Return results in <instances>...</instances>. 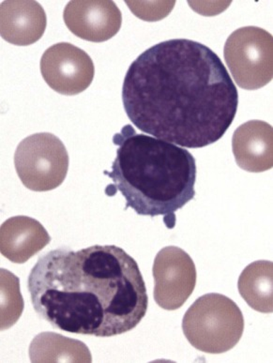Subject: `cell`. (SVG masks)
Masks as SVG:
<instances>
[{
	"label": "cell",
	"instance_id": "cell-1",
	"mask_svg": "<svg viewBox=\"0 0 273 363\" xmlns=\"http://www.w3.org/2000/svg\"><path fill=\"white\" fill-rule=\"evenodd\" d=\"M122 103L138 130L189 149L216 143L228 132L239 93L220 57L194 40H165L128 69Z\"/></svg>",
	"mask_w": 273,
	"mask_h": 363
},
{
	"label": "cell",
	"instance_id": "cell-2",
	"mask_svg": "<svg viewBox=\"0 0 273 363\" xmlns=\"http://www.w3.org/2000/svg\"><path fill=\"white\" fill-rule=\"evenodd\" d=\"M28 289L40 318L55 329L83 335L130 332L149 306L138 262L115 245L46 252L31 269Z\"/></svg>",
	"mask_w": 273,
	"mask_h": 363
},
{
	"label": "cell",
	"instance_id": "cell-3",
	"mask_svg": "<svg viewBox=\"0 0 273 363\" xmlns=\"http://www.w3.org/2000/svg\"><path fill=\"white\" fill-rule=\"evenodd\" d=\"M118 146L106 188L107 196L120 191L126 207L142 216H164L165 225H176V211L194 199L196 160L187 150L161 139L138 133L126 125L116 133Z\"/></svg>",
	"mask_w": 273,
	"mask_h": 363
},
{
	"label": "cell",
	"instance_id": "cell-4",
	"mask_svg": "<svg viewBox=\"0 0 273 363\" xmlns=\"http://www.w3.org/2000/svg\"><path fill=\"white\" fill-rule=\"evenodd\" d=\"M183 333L194 348L222 354L235 347L243 337L244 318L239 306L225 296H202L185 313Z\"/></svg>",
	"mask_w": 273,
	"mask_h": 363
},
{
	"label": "cell",
	"instance_id": "cell-5",
	"mask_svg": "<svg viewBox=\"0 0 273 363\" xmlns=\"http://www.w3.org/2000/svg\"><path fill=\"white\" fill-rule=\"evenodd\" d=\"M69 155L62 141L50 133L25 138L14 154V165L23 184L33 191L55 190L65 181Z\"/></svg>",
	"mask_w": 273,
	"mask_h": 363
},
{
	"label": "cell",
	"instance_id": "cell-6",
	"mask_svg": "<svg viewBox=\"0 0 273 363\" xmlns=\"http://www.w3.org/2000/svg\"><path fill=\"white\" fill-rule=\"evenodd\" d=\"M223 56L237 85L255 91L268 85L273 74V38L257 27L235 30L226 40Z\"/></svg>",
	"mask_w": 273,
	"mask_h": 363
},
{
	"label": "cell",
	"instance_id": "cell-7",
	"mask_svg": "<svg viewBox=\"0 0 273 363\" xmlns=\"http://www.w3.org/2000/svg\"><path fill=\"white\" fill-rule=\"evenodd\" d=\"M152 274L154 300L165 310L179 309L196 287V265L190 255L179 247H165L157 254Z\"/></svg>",
	"mask_w": 273,
	"mask_h": 363
},
{
	"label": "cell",
	"instance_id": "cell-8",
	"mask_svg": "<svg viewBox=\"0 0 273 363\" xmlns=\"http://www.w3.org/2000/svg\"><path fill=\"white\" fill-rule=\"evenodd\" d=\"M46 84L60 94L74 96L91 85L95 68L87 52L69 43L52 45L40 60Z\"/></svg>",
	"mask_w": 273,
	"mask_h": 363
},
{
	"label": "cell",
	"instance_id": "cell-9",
	"mask_svg": "<svg viewBox=\"0 0 273 363\" xmlns=\"http://www.w3.org/2000/svg\"><path fill=\"white\" fill-rule=\"evenodd\" d=\"M63 19L72 34L92 43L112 39L122 25V14L114 1L69 2Z\"/></svg>",
	"mask_w": 273,
	"mask_h": 363
},
{
	"label": "cell",
	"instance_id": "cell-10",
	"mask_svg": "<svg viewBox=\"0 0 273 363\" xmlns=\"http://www.w3.org/2000/svg\"><path fill=\"white\" fill-rule=\"evenodd\" d=\"M237 164L251 173L265 172L273 167V130L262 121L240 125L232 138Z\"/></svg>",
	"mask_w": 273,
	"mask_h": 363
},
{
	"label": "cell",
	"instance_id": "cell-11",
	"mask_svg": "<svg viewBox=\"0 0 273 363\" xmlns=\"http://www.w3.org/2000/svg\"><path fill=\"white\" fill-rule=\"evenodd\" d=\"M48 17L37 1H4L0 5V34L18 46L33 45L43 37Z\"/></svg>",
	"mask_w": 273,
	"mask_h": 363
},
{
	"label": "cell",
	"instance_id": "cell-12",
	"mask_svg": "<svg viewBox=\"0 0 273 363\" xmlns=\"http://www.w3.org/2000/svg\"><path fill=\"white\" fill-rule=\"evenodd\" d=\"M51 242L40 222L28 216H14L0 228V252L16 264H24Z\"/></svg>",
	"mask_w": 273,
	"mask_h": 363
},
{
	"label": "cell",
	"instance_id": "cell-13",
	"mask_svg": "<svg viewBox=\"0 0 273 363\" xmlns=\"http://www.w3.org/2000/svg\"><path fill=\"white\" fill-rule=\"evenodd\" d=\"M31 362H91V351L84 342L55 333H42L32 340Z\"/></svg>",
	"mask_w": 273,
	"mask_h": 363
},
{
	"label": "cell",
	"instance_id": "cell-14",
	"mask_svg": "<svg viewBox=\"0 0 273 363\" xmlns=\"http://www.w3.org/2000/svg\"><path fill=\"white\" fill-rule=\"evenodd\" d=\"M239 292L244 301L255 311L263 313L273 312V263L258 260L250 264L238 281Z\"/></svg>",
	"mask_w": 273,
	"mask_h": 363
},
{
	"label": "cell",
	"instance_id": "cell-15",
	"mask_svg": "<svg viewBox=\"0 0 273 363\" xmlns=\"http://www.w3.org/2000/svg\"><path fill=\"white\" fill-rule=\"evenodd\" d=\"M24 310L19 279L7 269H1V330L13 327Z\"/></svg>",
	"mask_w": 273,
	"mask_h": 363
},
{
	"label": "cell",
	"instance_id": "cell-16",
	"mask_svg": "<svg viewBox=\"0 0 273 363\" xmlns=\"http://www.w3.org/2000/svg\"><path fill=\"white\" fill-rule=\"evenodd\" d=\"M125 2H126L130 11H132L138 18L146 20V21H158V20L164 19L171 11L170 10H154V8H156L157 6L160 4V1L152 3L142 1Z\"/></svg>",
	"mask_w": 273,
	"mask_h": 363
}]
</instances>
